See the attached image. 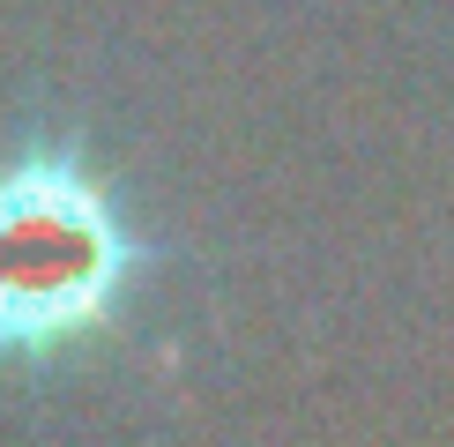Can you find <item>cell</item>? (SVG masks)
<instances>
[{
  "mask_svg": "<svg viewBox=\"0 0 454 447\" xmlns=\"http://www.w3.org/2000/svg\"><path fill=\"white\" fill-rule=\"evenodd\" d=\"M135 276V239L74 157L0 172V350H52L98 328Z\"/></svg>",
  "mask_w": 454,
  "mask_h": 447,
  "instance_id": "cell-1",
  "label": "cell"
}]
</instances>
